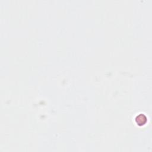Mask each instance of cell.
Segmentation results:
<instances>
[{
	"label": "cell",
	"mask_w": 152,
	"mask_h": 152,
	"mask_svg": "<svg viewBox=\"0 0 152 152\" xmlns=\"http://www.w3.org/2000/svg\"><path fill=\"white\" fill-rule=\"evenodd\" d=\"M136 121L138 125H141V126L142 125L143 126L147 122L146 116L143 113H141L137 116L136 118Z\"/></svg>",
	"instance_id": "obj_1"
}]
</instances>
